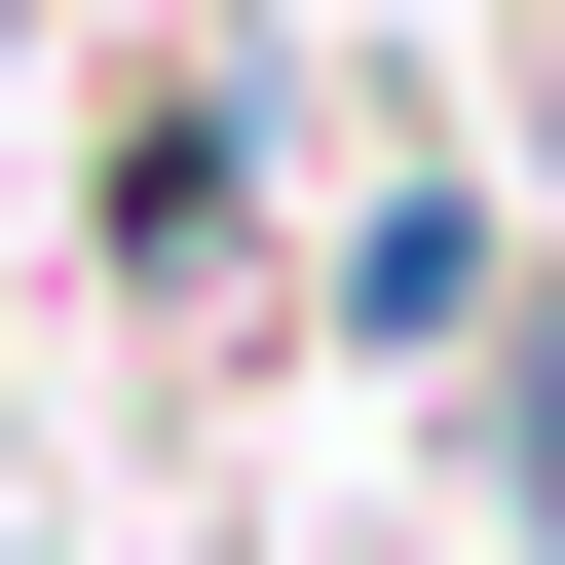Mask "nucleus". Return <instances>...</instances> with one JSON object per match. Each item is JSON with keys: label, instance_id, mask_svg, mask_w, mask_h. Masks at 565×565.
<instances>
[{"label": "nucleus", "instance_id": "1", "mask_svg": "<svg viewBox=\"0 0 565 565\" xmlns=\"http://www.w3.org/2000/svg\"><path fill=\"white\" fill-rule=\"evenodd\" d=\"M226 189H264V114L151 76V114H114V264H151V302H226Z\"/></svg>", "mask_w": 565, "mask_h": 565}]
</instances>
